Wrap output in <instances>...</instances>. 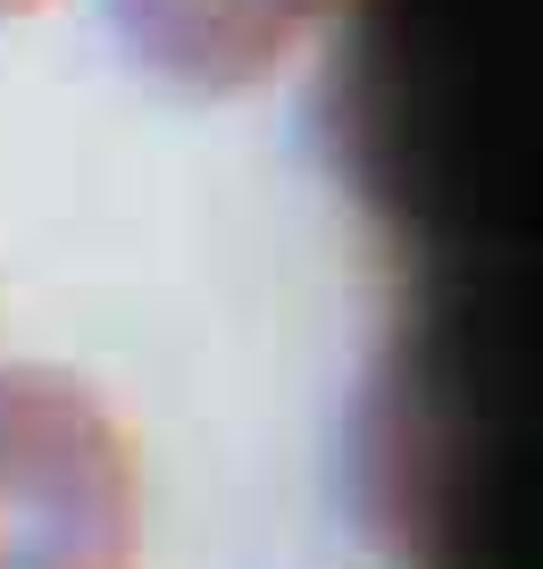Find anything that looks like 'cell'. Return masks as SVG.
<instances>
[{
	"label": "cell",
	"instance_id": "obj_1",
	"mask_svg": "<svg viewBox=\"0 0 543 569\" xmlns=\"http://www.w3.org/2000/svg\"><path fill=\"white\" fill-rule=\"evenodd\" d=\"M0 569H142V445L59 360H0Z\"/></svg>",
	"mask_w": 543,
	"mask_h": 569
},
{
	"label": "cell",
	"instance_id": "obj_2",
	"mask_svg": "<svg viewBox=\"0 0 543 569\" xmlns=\"http://www.w3.org/2000/svg\"><path fill=\"white\" fill-rule=\"evenodd\" d=\"M334 0H101V34L142 84L184 101H251L318 51Z\"/></svg>",
	"mask_w": 543,
	"mask_h": 569
},
{
	"label": "cell",
	"instance_id": "obj_3",
	"mask_svg": "<svg viewBox=\"0 0 543 569\" xmlns=\"http://www.w3.org/2000/svg\"><path fill=\"white\" fill-rule=\"evenodd\" d=\"M51 0H0V26H18V18H42Z\"/></svg>",
	"mask_w": 543,
	"mask_h": 569
}]
</instances>
